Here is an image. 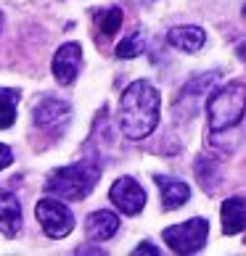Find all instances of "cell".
Instances as JSON below:
<instances>
[{
    "mask_svg": "<svg viewBox=\"0 0 246 256\" xmlns=\"http://www.w3.org/2000/svg\"><path fill=\"white\" fill-rule=\"evenodd\" d=\"M80 66H82V48L80 42H64L59 50H56L53 56V77L59 84H72L74 80H77L80 74Z\"/></svg>",
    "mask_w": 246,
    "mask_h": 256,
    "instance_id": "obj_8",
    "label": "cell"
},
{
    "mask_svg": "<svg viewBox=\"0 0 246 256\" xmlns=\"http://www.w3.org/2000/svg\"><path fill=\"white\" fill-rule=\"evenodd\" d=\"M22 230V204L11 193H0V235L14 238Z\"/></svg>",
    "mask_w": 246,
    "mask_h": 256,
    "instance_id": "obj_11",
    "label": "cell"
},
{
    "mask_svg": "<svg viewBox=\"0 0 246 256\" xmlns=\"http://www.w3.org/2000/svg\"><path fill=\"white\" fill-rule=\"evenodd\" d=\"M206 111H209L212 132L233 130L243 119V111H246V84L235 80V82L222 84L220 90H212Z\"/></svg>",
    "mask_w": 246,
    "mask_h": 256,
    "instance_id": "obj_3",
    "label": "cell"
},
{
    "mask_svg": "<svg viewBox=\"0 0 246 256\" xmlns=\"http://www.w3.org/2000/svg\"><path fill=\"white\" fill-rule=\"evenodd\" d=\"M222 216V232L225 235H238L241 230H246V198H228L222 201L220 208Z\"/></svg>",
    "mask_w": 246,
    "mask_h": 256,
    "instance_id": "obj_14",
    "label": "cell"
},
{
    "mask_svg": "<svg viewBox=\"0 0 246 256\" xmlns=\"http://www.w3.org/2000/svg\"><path fill=\"white\" fill-rule=\"evenodd\" d=\"M217 77H220L217 72H206V74H196V77L185 84L183 92L177 96V100L172 103V111L177 114V119L188 122L191 116H196V111H198V106H201L204 96L214 88Z\"/></svg>",
    "mask_w": 246,
    "mask_h": 256,
    "instance_id": "obj_6",
    "label": "cell"
},
{
    "mask_svg": "<svg viewBox=\"0 0 246 256\" xmlns=\"http://www.w3.org/2000/svg\"><path fill=\"white\" fill-rule=\"evenodd\" d=\"M11 161H14V154H11V148L0 143V169H6L8 164H11Z\"/></svg>",
    "mask_w": 246,
    "mask_h": 256,
    "instance_id": "obj_18",
    "label": "cell"
},
{
    "mask_svg": "<svg viewBox=\"0 0 246 256\" xmlns=\"http://www.w3.org/2000/svg\"><path fill=\"white\" fill-rule=\"evenodd\" d=\"M98 177H101L98 161L82 158L77 164H69V166H61L56 172H51L48 180H45V193L61 198V201H82L96 188Z\"/></svg>",
    "mask_w": 246,
    "mask_h": 256,
    "instance_id": "obj_2",
    "label": "cell"
},
{
    "mask_svg": "<svg viewBox=\"0 0 246 256\" xmlns=\"http://www.w3.org/2000/svg\"><path fill=\"white\" fill-rule=\"evenodd\" d=\"M238 56L246 61V42H241V45H238Z\"/></svg>",
    "mask_w": 246,
    "mask_h": 256,
    "instance_id": "obj_20",
    "label": "cell"
},
{
    "mask_svg": "<svg viewBox=\"0 0 246 256\" xmlns=\"http://www.w3.org/2000/svg\"><path fill=\"white\" fill-rule=\"evenodd\" d=\"M132 254H135V256H140V254H154V256H156V254H159V248H156L154 243H140Z\"/></svg>",
    "mask_w": 246,
    "mask_h": 256,
    "instance_id": "obj_19",
    "label": "cell"
},
{
    "mask_svg": "<svg viewBox=\"0 0 246 256\" xmlns=\"http://www.w3.org/2000/svg\"><path fill=\"white\" fill-rule=\"evenodd\" d=\"M162 96L151 82L138 80L122 92L119 100V130L127 140H143L159 124Z\"/></svg>",
    "mask_w": 246,
    "mask_h": 256,
    "instance_id": "obj_1",
    "label": "cell"
},
{
    "mask_svg": "<svg viewBox=\"0 0 246 256\" xmlns=\"http://www.w3.org/2000/svg\"><path fill=\"white\" fill-rule=\"evenodd\" d=\"M96 24H98V32L103 37H114L122 26V11L119 8H106V11H98L96 14Z\"/></svg>",
    "mask_w": 246,
    "mask_h": 256,
    "instance_id": "obj_16",
    "label": "cell"
},
{
    "mask_svg": "<svg viewBox=\"0 0 246 256\" xmlns=\"http://www.w3.org/2000/svg\"><path fill=\"white\" fill-rule=\"evenodd\" d=\"M243 16H246V8H243Z\"/></svg>",
    "mask_w": 246,
    "mask_h": 256,
    "instance_id": "obj_22",
    "label": "cell"
},
{
    "mask_svg": "<svg viewBox=\"0 0 246 256\" xmlns=\"http://www.w3.org/2000/svg\"><path fill=\"white\" fill-rule=\"evenodd\" d=\"M72 116V108L66 100L59 98H43L35 106V124L40 130H61Z\"/></svg>",
    "mask_w": 246,
    "mask_h": 256,
    "instance_id": "obj_9",
    "label": "cell"
},
{
    "mask_svg": "<svg viewBox=\"0 0 246 256\" xmlns=\"http://www.w3.org/2000/svg\"><path fill=\"white\" fill-rule=\"evenodd\" d=\"M167 42L172 45L175 50L196 53V50H201V48H204L206 34H204L201 26H175V30H169Z\"/></svg>",
    "mask_w": 246,
    "mask_h": 256,
    "instance_id": "obj_12",
    "label": "cell"
},
{
    "mask_svg": "<svg viewBox=\"0 0 246 256\" xmlns=\"http://www.w3.org/2000/svg\"><path fill=\"white\" fill-rule=\"evenodd\" d=\"M206 235H209V224H206V220H201V216H196V220H188V222H180L175 227H167V230L162 232V238L175 254L188 256V254H196V251L204 248Z\"/></svg>",
    "mask_w": 246,
    "mask_h": 256,
    "instance_id": "obj_4",
    "label": "cell"
},
{
    "mask_svg": "<svg viewBox=\"0 0 246 256\" xmlns=\"http://www.w3.org/2000/svg\"><path fill=\"white\" fill-rule=\"evenodd\" d=\"M143 42H146L143 32H132L130 37H125V40L117 45V56L119 58H135V56L143 53Z\"/></svg>",
    "mask_w": 246,
    "mask_h": 256,
    "instance_id": "obj_17",
    "label": "cell"
},
{
    "mask_svg": "<svg viewBox=\"0 0 246 256\" xmlns=\"http://www.w3.org/2000/svg\"><path fill=\"white\" fill-rule=\"evenodd\" d=\"M16 106H19V90L0 88V130H8L16 122Z\"/></svg>",
    "mask_w": 246,
    "mask_h": 256,
    "instance_id": "obj_15",
    "label": "cell"
},
{
    "mask_svg": "<svg viewBox=\"0 0 246 256\" xmlns=\"http://www.w3.org/2000/svg\"><path fill=\"white\" fill-rule=\"evenodd\" d=\"M0 30H3V11H0Z\"/></svg>",
    "mask_w": 246,
    "mask_h": 256,
    "instance_id": "obj_21",
    "label": "cell"
},
{
    "mask_svg": "<svg viewBox=\"0 0 246 256\" xmlns=\"http://www.w3.org/2000/svg\"><path fill=\"white\" fill-rule=\"evenodd\" d=\"M154 182L159 185V190H162V206L167 212H172V208H180L188 198H191V188L180 180H169L164 174H156Z\"/></svg>",
    "mask_w": 246,
    "mask_h": 256,
    "instance_id": "obj_13",
    "label": "cell"
},
{
    "mask_svg": "<svg viewBox=\"0 0 246 256\" xmlns=\"http://www.w3.org/2000/svg\"><path fill=\"white\" fill-rule=\"evenodd\" d=\"M117 230H119V216L114 212H106V208L93 212L85 222V232L93 240H109L111 235H117Z\"/></svg>",
    "mask_w": 246,
    "mask_h": 256,
    "instance_id": "obj_10",
    "label": "cell"
},
{
    "mask_svg": "<svg viewBox=\"0 0 246 256\" xmlns=\"http://www.w3.org/2000/svg\"><path fill=\"white\" fill-rule=\"evenodd\" d=\"M37 222H40L43 232L48 235L53 240H61L66 238L72 230H74V216L69 212V206H66L61 198H43V201H37Z\"/></svg>",
    "mask_w": 246,
    "mask_h": 256,
    "instance_id": "obj_5",
    "label": "cell"
},
{
    "mask_svg": "<svg viewBox=\"0 0 246 256\" xmlns=\"http://www.w3.org/2000/svg\"><path fill=\"white\" fill-rule=\"evenodd\" d=\"M109 198H111V204H114L122 214H127V216L140 214L143 206H146V190L140 188L138 180H132V177H119L117 182L111 185Z\"/></svg>",
    "mask_w": 246,
    "mask_h": 256,
    "instance_id": "obj_7",
    "label": "cell"
}]
</instances>
